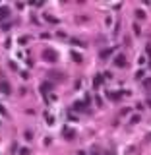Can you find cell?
<instances>
[{
    "label": "cell",
    "instance_id": "obj_4",
    "mask_svg": "<svg viewBox=\"0 0 151 155\" xmlns=\"http://www.w3.org/2000/svg\"><path fill=\"white\" fill-rule=\"evenodd\" d=\"M50 89H52V85H50V84H45V85H41V93H49Z\"/></svg>",
    "mask_w": 151,
    "mask_h": 155
},
{
    "label": "cell",
    "instance_id": "obj_9",
    "mask_svg": "<svg viewBox=\"0 0 151 155\" xmlns=\"http://www.w3.org/2000/svg\"><path fill=\"white\" fill-rule=\"evenodd\" d=\"M109 54H111V49H107V51H103V52H101V56H109Z\"/></svg>",
    "mask_w": 151,
    "mask_h": 155
},
{
    "label": "cell",
    "instance_id": "obj_2",
    "mask_svg": "<svg viewBox=\"0 0 151 155\" xmlns=\"http://www.w3.org/2000/svg\"><path fill=\"white\" fill-rule=\"evenodd\" d=\"M114 64H116L118 68L126 66V58H124V56H122V54H120V56H116V60H114Z\"/></svg>",
    "mask_w": 151,
    "mask_h": 155
},
{
    "label": "cell",
    "instance_id": "obj_5",
    "mask_svg": "<svg viewBox=\"0 0 151 155\" xmlns=\"http://www.w3.org/2000/svg\"><path fill=\"white\" fill-rule=\"evenodd\" d=\"M8 14H10V10H8V8H2V10H0V20H4Z\"/></svg>",
    "mask_w": 151,
    "mask_h": 155
},
{
    "label": "cell",
    "instance_id": "obj_6",
    "mask_svg": "<svg viewBox=\"0 0 151 155\" xmlns=\"http://www.w3.org/2000/svg\"><path fill=\"white\" fill-rule=\"evenodd\" d=\"M72 56H74V60H76V62H81V54H77V52H72Z\"/></svg>",
    "mask_w": 151,
    "mask_h": 155
},
{
    "label": "cell",
    "instance_id": "obj_1",
    "mask_svg": "<svg viewBox=\"0 0 151 155\" xmlns=\"http://www.w3.org/2000/svg\"><path fill=\"white\" fill-rule=\"evenodd\" d=\"M43 58L45 60H50V62H56L58 60V54L52 51V49H45L43 51Z\"/></svg>",
    "mask_w": 151,
    "mask_h": 155
},
{
    "label": "cell",
    "instance_id": "obj_3",
    "mask_svg": "<svg viewBox=\"0 0 151 155\" xmlns=\"http://www.w3.org/2000/svg\"><path fill=\"white\" fill-rule=\"evenodd\" d=\"M0 91L2 93H10V87H8V84L4 80H0Z\"/></svg>",
    "mask_w": 151,
    "mask_h": 155
},
{
    "label": "cell",
    "instance_id": "obj_8",
    "mask_svg": "<svg viewBox=\"0 0 151 155\" xmlns=\"http://www.w3.org/2000/svg\"><path fill=\"white\" fill-rule=\"evenodd\" d=\"M83 107H85V103H76L74 105V109H83Z\"/></svg>",
    "mask_w": 151,
    "mask_h": 155
},
{
    "label": "cell",
    "instance_id": "obj_7",
    "mask_svg": "<svg viewBox=\"0 0 151 155\" xmlns=\"http://www.w3.org/2000/svg\"><path fill=\"white\" fill-rule=\"evenodd\" d=\"M99 85H101V76L95 78V87H99Z\"/></svg>",
    "mask_w": 151,
    "mask_h": 155
}]
</instances>
